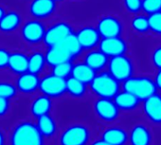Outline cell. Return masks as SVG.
Instances as JSON below:
<instances>
[{
    "mask_svg": "<svg viewBox=\"0 0 161 145\" xmlns=\"http://www.w3.org/2000/svg\"><path fill=\"white\" fill-rule=\"evenodd\" d=\"M44 137L36 123L30 120L18 122L12 131L10 145H43Z\"/></svg>",
    "mask_w": 161,
    "mask_h": 145,
    "instance_id": "obj_1",
    "label": "cell"
},
{
    "mask_svg": "<svg viewBox=\"0 0 161 145\" xmlns=\"http://www.w3.org/2000/svg\"><path fill=\"white\" fill-rule=\"evenodd\" d=\"M88 86L90 91L98 98L113 99L120 90V83L104 70L97 72Z\"/></svg>",
    "mask_w": 161,
    "mask_h": 145,
    "instance_id": "obj_2",
    "label": "cell"
},
{
    "mask_svg": "<svg viewBox=\"0 0 161 145\" xmlns=\"http://www.w3.org/2000/svg\"><path fill=\"white\" fill-rule=\"evenodd\" d=\"M47 26L44 21L29 17L24 20L18 32L21 41L28 47H37L43 44Z\"/></svg>",
    "mask_w": 161,
    "mask_h": 145,
    "instance_id": "obj_3",
    "label": "cell"
},
{
    "mask_svg": "<svg viewBox=\"0 0 161 145\" xmlns=\"http://www.w3.org/2000/svg\"><path fill=\"white\" fill-rule=\"evenodd\" d=\"M122 90L133 94L140 101L157 92L153 80L148 76H131L122 82Z\"/></svg>",
    "mask_w": 161,
    "mask_h": 145,
    "instance_id": "obj_4",
    "label": "cell"
},
{
    "mask_svg": "<svg viewBox=\"0 0 161 145\" xmlns=\"http://www.w3.org/2000/svg\"><path fill=\"white\" fill-rule=\"evenodd\" d=\"M74 31V27L69 21L64 19L55 20L47 27L43 45L46 47L58 45Z\"/></svg>",
    "mask_w": 161,
    "mask_h": 145,
    "instance_id": "obj_5",
    "label": "cell"
},
{
    "mask_svg": "<svg viewBox=\"0 0 161 145\" xmlns=\"http://www.w3.org/2000/svg\"><path fill=\"white\" fill-rule=\"evenodd\" d=\"M107 71L119 83L124 82L134 74V63L127 54L118 55L109 58Z\"/></svg>",
    "mask_w": 161,
    "mask_h": 145,
    "instance_id": "obj_6",
    "label": "cell"
},
{
    "mask_svg": "<svg viewBox=\"0 0 161 145\" xmlns=\"http://www.w3.org/2000/svg\"><path fill=\"white\" fill-rule=\"evenodd\" d=\"M58 8L59 4L54 0H29L27 13L31 18L46 21L56 14Z\"/></svg>",
    "mask_w": 161,
    "mask_h": 145,
    "instance_id": "obj_7",
    "label": "cell"
},
{
    "mask_svg": "<svg viewBox=\"0 0 161 145\" xmlns=\"http://www.w3.org/2000/svg\"><path fill=\"white\" fill-rule=\"evenodd\" d=\"M90 138L89 129L80 123L66 127L60 136V145H86Z\"/></svg>",
    "mask_w": 161,
    "mask_h": 145,
    "instance_id": "obj_8",
    "label": "cell"
},
{
    "mask_svg": "<svg viewBox=\"0 0 161 145\" xmlns=\"http://www.w3.org/2000/svg\"><path fill=\"white\" fill-rule=\"evenodd\" d=\"M65 81V79L59 78L52 73L46 74L40 78L38 90L50 99L61 98L66 93Z\"/></svg>",
    "mask_w": 161,
    "mask_h": 145,
    "instance_id": "obj_9",
    "label": "cell"
},
{
    "mask_svg": "<svg viewBox=\"0 0 161 145\" xmlns=\"http://www.w3.org/2000/svg\"><path fill=\"white\" fill-rule=\"evenodd\" d=\"M95 26L102 38L122 36L124 29L121 20L112 14H105L101 16Z\"/></svg>",
    "mask_w": 161,
    "mask_h": 145,
    "instance_id": "obj_10",
    "label": "cell"
},
{
    "mask_svg": "<svg viewBox=\"0 0 161 145\" xmlns=\"http://www.w3.org/2000/svg\"><path fill=\"white\" fill-rule=\"evenodd\" d=\"M84 51L97 48L102 39L95 25H84L74 31Z\"/></svg>",
    "mask_w": 161,
    "mask_h": 145,
    "instance_id": "obj_11",
    "label": "cell"
},
{
    "mask_svg": "<svg viewBox=\"0 0 161 145\" xmlns=\"http://www.w3.org/2000/svg\"><path fill=\"white\" fill-rule=\"evenodd\" d=\"M93 109L96 116L105 122L115 121L119 115V110L113 99L98 98L93 104Z\"/></svg>",
    "mask_w": 161,
    "mask_h": 145,
    "instance_id": "obj_12",
    "label": "cell"
},
{
    "mask_svg": "<svg viewBox=\"0 0 161 145\" xmlns=\"http://www.w3.org/2000/svg\"><path fill=\"white\" fill-rule=\"evenodd\" d=\"M98 48L108 58L126 54L128 51V43L122 36L102 38Z\"/></svg>",
    "mask_w": 161,
    "mask_h": 145,
    "instance_id": "obj_13",
    "label": "cell"
},
{
    "mask_svg": "<svg viewBox=\"0 0 161 145\" xmlns=\"http://www.w3.org/2000/svg\"><path fill=\"white\" fill-rule=\"evenodd\" d=\"M24 22L23 15L17 10L6 11L0 20V34L10 36L17 32Z\"/></svg>",
    "mask_w": 161,
    "mask_h": 145,
    "instance_id": "obj_14",
    "label": "cell"
},
{
    "mask_svg": "<svg viewBox=\"0 0 161 145\" xmlns=\"http://www.w3.org/2000/svg\"><path fill=\"white\" fill-rule=\"evenodd\" d=\"M40 77L36 74L27 71L25 73L17 75L15 80V86L19 93L24 95H31L39 88Z\"/></svg>",
    "mask_w": 161,
    "mask_h": 145,
    "instance_id": "obj_15",
    "label": "cell"
},
{
    "mask_svg": "<svg viewBox=\"0 0 161 145\" xmlns=\"http://www.w3.org/2000/svg\"><path fill=\"white\" fill-rule=\"evenodd\" d=\"M109 58L98 47L84 51L82 61L96 72L103 71L106 68Z\"/></svg>",
    "mask_w": 161,
    "mask_h": 145,
    "instance_id": "obj_16",
    "label": "cell"
},
{
    "mask_svg": "<svg viewBox=\"0 0 161 145\" xmlns=\"http://www.w3.org/2000/svg\"><path fill=\"white\" fill-rule=\"evenodd\" d=\"M143 112L153 123H161V95L157 92L143 101Z\"/></svg>",
    "mask_w": 161,
    "mask_h": 145,
    "instance_id": "obj_17",
    "label": "cell"
},
{
    "mask_svg": "<svg viewBox=\"0 0 161 145\" xmlns=\"http://www.w3.org/2000/svg\"><path fill=\"white\" fill-rule=\"evenodd\" d=\"M7 69L17 76L28 71V53L22 49L11 51Z\"/></svg>",
    "mask_w": 161,
    "mask_h": 145,
    "instance_id": "obj_18",
    "label": "cell"
},
{
    "mask_svg": "<svg viewBox=\"0 0 161 145\" xmlns=\"http://www.w3.org/2000/svg\"><path fill=\"white\" fill-rule=\"evenodd\" d=\"M47 62L45 58V51L37 47L31 49L28 53V71L31 73L40 75L47 67Z\"/></svg>",
    "mask_w": 161,
    "mask_h": 145,
    "instance_id": "obj_19",
    "label": "cell"
},
{
    "mask_svg": "<svg viewBox=\"0 0 161 145\" xmlns=\"http://www.w3.org/2000/svg\"><path fill=\"white\" fill-rule=\"evenodd\" d=\"M45 58L47 65L49 67L64 62H73V59L70 57V55L59 45L47 47L45 50Z\"/></svg>",
    "mask_w": 161,
    "mask_h": 145,
    "instance_id": "obj_20",
    "label": "cell"
},
{
    "mask_svg": "<svg viewBox=\"0 0 161 145\" xmlns=\"http://www.w3.org/2000/svg\"><path fill=\"white\" fill-rule=\"evenodd\" d=\"M113 101L119 111L126 112L136 110L141 102L136 96L125 90H119L118 94L113 98Z\"/></svg>",
    "mask_w": 161,
    "mask_h": 145,
    "instance_id": "obj_21",
    "label": "cell"
},
{
    "mask_svg": "<svg viewBox=\"0 0 161 145\" xmlns=\"http://www.w3.org/2000/svg\"><path fill=\"white\" fill-rule=\"evenodd\" d=\"M97 72L86 64L83 61H78L72 64L71 76L74 79L82 82L86 85H89L93 78L95 77Z\"/></svg>",
    "mask_w": 161,
    "mask_h": 145,
    "instance_id": "obj_22",
    "label": "cell"
},
{
    "mask_svg": "<svg viewBox=\"0 0 161 145\" xmlns=\"http://www.w3.org/2000/svg\"><path fill=\"white\" fill-rule=\"evenodd\" d=\"M52 99L46 95H38L36 96L30 106L31 114L34 118H39L40 116H43L45 114H49L52 109Z\"/></svg>",
    "mask_w": 161,
    "mask_h": 145,
    "instance_id": "obj_23",
    "label": "cell"
},
{
    "mask_svg": "<svg viewBox=\"0 0 161 145\" xmlns=\"http://www.w3.org/2000/svg\"><path fill=\"white\" fill-rule=\"evenodd\" d=\"M131 145H151L152 135L148 127L143 124L135 125L128 136Z\"/></svg>",
    "mask_w": 161,
    "mask_h": 145,
    "instance_id": "obj_24",
    "label": "cell"
},
{
    "mask_svg": "<svg viewBox=\"0 0 161 145\" xmlns=\"http://www.w3.org/2000/svg\"><path fill=\"white\" fill-rule=\"evenodd\" d=\"M102 138L110 145H124L128 140V134L120 127H108L103 133Z\"/></svg>",
    "mask_w": 161,
    "mask_h": 145,
    "instance_id": "obj_25",
    "label": "cell"
},
{
    "mask_svg": "<svg viewBox=\"0 0 161 145\" xmlns=\"http://www.w3.org/2000/svg\"><path fill=\"white\" fill-rule=\"evenodd\" d=\"M36 126L44 137H51L57 131V124L50 114H45L37 118Z\"/></svg>",
    "mask_w": 161,
    "mask_h": 145,
    "instance_id": "obj_26",
    "label": "cell"
},
{
    "mask_svg": "<svg viewBox=\"0 0 161 145\" xmlns=\"http://www.w3.org/2000/svg\"><path fill=\"white\" fill-rule=\"evenodd\" d=\"M58 45L61 46L70 55V57L73 59V61L82 56V54L84 52V50H83L82 47H80L74 32L71 33L70 35H68L67 37H65Z\"/></svg>",
    "mask_w": 161,
    "mask_h": 145,
    "instance_id": "obj_27",
    "label": "cell"
},
{
    "mask_svg": "<svg viewBox=\"0 0 161 145\" xmlns=\"http://www.w3.org/2000/svg\"><path fill=\"white\" fill-rule=\"evenodd\" d=\"M65 89L70 97L80 99L84 98L87 92V85L74 79L73 77H69L65 81Z\"/></svg>",
    "mask_w": 161,
    "mask_h": 145,
    "instance_id": "obj_28",
    "label": "cell"
},
{
    "mask_svg": "<svg viewBox=\"0 0 161 145\" xmlns=\"http://www.w3.org/2000/svg\"><path fill=\"white\" fill-rule=\"evenodd\" d=\"M130 26L132 31L137 34H145L150 32L148 15L138 14H135V16H133L131 20Z\"/></svg>",
    "mask_w": 161,
    "mask_h": 145,
    "instance_id": "obj_29",
    "label": "cell"
},
{
    "mask_svg": "<svg viewBox=\"0 0 161 145\" xmlns=\"http://www.w3.org/2000/svg\"><path fill=\"white\" fill-rule=\"evenodd\" d=\"M72 64L73 62H64L57 65H54L51 67V73L59 78L66 80L71 76Z\"/></svg>",
    "mask_w": 161,
    "mask_h": 145,
    "instance_id": "obj_30",
    "label": "cell"
},
{
    "mask_svg": "<svg viewBox=\"0 0 161 145\" xmlns=\"http://www.w3.org/2000/svg\"><path fill=\"white\" fill-rule=\"evenodd\" d=\"M17 89L14 84L9 81H0V97L12 100L17 96Z\"/></svg>",
    "mask_w": 161,
    "mask_h": 145,
    "instance_id": "obj_31",
    "label": "cell"
},
{
    "mask_svg": "<svg viewBox=\"0 0 161 145\" xmlns=\"http://www.w3.org/2000/svg\"><path fill=\"white\" fill-rule=\"evenodd\" d=\"M148 21L150 32L161 36V11L148 15Z\"/></svg>",
    "mask_w": 161,
    "mask_h": 145,
    "instance_id": "obj_32",
    "label": "cell"
},
{
    "mask_svg": "<svg viewBox=\"0 0 161 145\" xmlns=\"http://www.w3.org/2000/svg\"><path fill=\"white\" fill-rule=\"evenodd\" d=\"M141 11L146 14L150 15L161 11V0H142Z\"/></svg>",
    "mask_w": 161,
    "mask_h": 145,
    "instance_id": "obj_33",
    "label": "cell"
},
{
    "mask_svg": "<svg viewBox=\"0 0 161 145\" xmlns=\"http://www.w3.org/2000/svg\"><path fill=\"white\" fill-rule=\"evenodd\" d=\"M142 0H122L125 11L131 14H137L141 12Z\"/></svg>",
    "mask_w": 161,
    "mask_h": 145,
    "instance_id": "obj_34",
    "label": "cell"
},
{
    "mask_svg": "<svg viewBox=\"0 0 161 145\" xmlns=\"http://www.w3.org/2000/svg\"><path fill=\"white\" fill-rule=\"evenodd\" d=\"M10 54L11 51L7 47H0V71L7 69Z\"/></svg>",
    "mask_w": 161,
    "mask_h": 145,
    "instance_id": "obj_35",
    "label": "cell"
},
{
    "mask_svg": "<svg viewBox=\"0 0 161 145\" xmlns=\"http://www.w3.org/2000/svg\"><path fill=\"white\" fill-rule=\"evenodd\" d=\"M152 63L157 68H161V45L156 47L152 53Z\"/></svg>",
    "mask_w": 161,
    "mask_h": 145,
    "instance_id": "obj_36",
    "label": "cell"
},
{
    "mask_svg": "<svg viewBox=\"0 0 161 145\" xmlns=\"http://www.w3.org/2000/svg\"><path fill=\"white\" fill-rule=\"evenodd\" d=\"M11 109V100L0 97V118L7 116Z\"/></svg>",
    "mask_w": 161,
    "mask_h": 145,
    "instance_id": "obj_37",
    "label": "cell"
},
{
    "mask_svg": "<svg viewBox=\"0 0 161 145\" xmlns=\"http://www.w3.org/2000/svg\"><path fill=\"white\" fill-rule=\"evenodd\" d=\"M153 80L154 82L156 89L157 90H161V68L158 69V71L156 72V74H155V76H154V78Z\"/></svg>",
    "mask_w": 161,
    "mask_h": 145,
    "instance_id": "obj_38",
    "label": "cell"
},
{
    "mask_svg": "<svg viewBox=\"0 0 161 145\" xmlns=\"http://www.w3.org/2000/svg\"><path fill=\"white\" fill-rule=\"evenodd\" d=\"M91 145H110V144H108L105 140H103V138H101V139L94 140V141L91 143Z\"/></svg>",
    "mask_w": 161,
    "mask_h": 145,
    "instance_id": "obj_39",
    "label": "cell"
},
{
    "mask_svg": "<svg viewBox=\"0 0 161 145\" xmlns=\"http://www.w3.org/2000/svg\"><path fill=\"white\" fill-rule=\"evenodd\" d=\"M5 144H6V137L4 132L0 129V145H5Z\"/></svg>",
    "mask_w": 161,
    "mask_h": 145,
    "instance_id": "obj_40",
    "label": "cell"
},
{
    "mask_svg": "<svg viewBox=\"0 0 161 145\" xmlns=\"http://www.w3.org/2000/svg\"><path fill=\"white\" fill-rule=\"evenodd\" d=\"M6 9L2 6V5H0V20H1V18L3 17V15L5 14V13H6Z\"/></svg>",
    "mask_w": 161,
    "mask_h": 145,
    "instance_id": "obj_41",
    "label": "cell"
},
{
    "mask_svg": "<svg viewBox=\"0 0 161 145\" xmlns=\"http://www.w3.org/2000/svg\"><path fill=\"white\" fill-rule=\"evenodd\" d=\"M54 1H55V2H57V3L59 4V3H63V2H64L65 0H54Z\"/></svg>",
    "mask_w": 161,
    "mask_h": 145,
    "instance_id": "obj_42",
    "label": "cell"
}]
</instances>
